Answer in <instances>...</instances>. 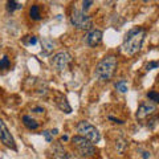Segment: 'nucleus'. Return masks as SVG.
Segmentation results:
<instances>
[{
    "mask_svg": "<svg viewBox=\"0 0 159 159\" xmlns=\"http://www.w3.org/2000/svg\"><path fill=\"white\" fill-rule=\"evenodd\" d=\"M146 37V29L145 28H135L127 33L125 41L122 44V52L127 56H134L137 54L142 48V44Z\"/></svg>",
    "mask_w": 159,
    "mask_h": 159,
    "instance_id": "nucleus-1",
    "label": "nucleus"
},
{
    "mask_svg": "<svg viewBox=\"0 0 159 159\" xmlns=\"http://www.w3.org/2000/svg\"><path fill=\"white\" fill-rule=\"evenodd\" d=\"M117 57L116 56H106L98 62L96 66V77L99 81L107 82L113 77L114 72L117 69Z\"/></svg>",
    "mask_w": 159,
    "mask_h": 159,
    "instance_id": "nucleus-2",
    "label": "nucleus"
},
{
    "mask_svg": "<svg viewBox=\"0 0 159 159\" xmlns=\"http://www.w3.org/2000/svg\"><path fill=\"white\" fill-rule=\"evenodd\" d=\"M72 146L82 158H92L96 154V147L93 146V143L81 135L72 138Z\"/></svg>",
    "mask_w": 159,
    "mask_h": 159,
    "instance_id": "nucleus-3",
    "label": "nucleus"
},
{
    "mask_svg": "<svg viewBox=\"0 0 159 159\" xmlns=\"http://www.w3.org/2000/svg\"><path fill=\"white\" fill-rule=\"evenodd\" d=\"M77 131L80 133V135L88 139V141H90L92 143H97V142H99V139H101V134L97 130V127L93 126L92 123H89L88 121L78 122Z\"/></svg>",
    "mask_w": 159,
    "mask_h": 159,
    "instance_id": "nucleus-4",
    "label": "nucleus"
},
{
    "mask_svg": "<svg viewBox=\"0 0 159 159\" xmlns=\"http://www.w3.org/2000/svg\"><path fill=\"white\" fill-rule=\"evenodd\" d=\"M70 23L73 27H76L77 29H82V31H88L90 29L93 25V21H92V17L88 16L85 12L82 11H73L72 16H70Z\"/></svg>",
    "mask_w": 159,
    "mask_h": 159,
    "instance_id": "nucleus-5",
    "label": "nucleus"
},
{
    "mask_svg": "<svg viewBox=\"0 0 159 159\" xmlns=\"http://www.w3.org/2000/svg\"><path fill=\"white\" fill-rule=\"evenodd\" d=\"M72 62V56L69 52H58L53 56V58L51 60L52 66L56 69L57 72H64L65 69L69 66V64Z\"/></svg>",
    "mask_w": 159,
    "mask_h": 159,
    "instance_id": "nucleus-6",
    "label": "nucleus"
},
{
    "mask_svg": "<svg viewBox=\"0 0 159 159\" xmlns=\"http://www.w3.org/2000/svg\"><path fill=\"white\" fill-rule=\"evenodd\" d=\"M0 141H2L3 145H6L7 147L12 148V150H17L16 142H15L11 131L8 130V127H7L6 123H4L3 119H0Z\"/></svg>",
    "mask_w": 159,
    "mask_h": 159,
    "instance_id": "nucleus-7",
    "label": "nucleus"
},
{
    "mask_svg": "<svg viewBox=\"0 0 159 159\" xmlns=\"http://www.w3.org/2000/svg\"><path fill=\"white\" fill-rule=\"evenodd\" d=\"M157 111V107L151 102H142L137 110V119L138 121H145L150 116Z\"/></svg>",
    "mask_w": 159,
    "mask_h": 159,
    "instance_id": "nucleus-8",
    "label": "nucleus"
},
{
    "mask_svg": "<svg viewBox=\"0 0 159 159\" xmlns=\"http://www.w3.org/2000/svg\"><path fill=\"white\" fill-rule=\"evenodd\" d=\"M102 32L99 29H92L86 34V44L89 47H97L102 41Z\"/></svg>",
    "mask_w": 159,
    "mask_h": 159,
    "instance_id": "nucleus-9",
    "label": "nucleus"
},
{
    "mask_svg": "<svg viewBox=\"0 0 159 159\" xmlns=\"http://www.w3.org/2000/svg\"><path fill=\"white\" fill-rule=\"evenodd\" d=\"M51 157L52 159H72V157L66 152V150L64 148L60 143H54L51 148Z\"/></svg>",
    "mask_w": 159,
    "mask_h": 159,
    "instance_id": "nucleus-10",
    "label": "nucleus"
},
{
    "mask_svg": "<svg viewBox=\"0 0 159 159\" xmlns=\"http://www.w3.org/2000/svg\"><path fill=\"white\" fill-rule=\"evenodd\" d=\"M54 102H56L57 107H58L61 111H64V113H70V111H72V106L69 105L68 98L64 96V94L56 93V101H54Z\"/></svg>",
    "mask_w": 159,
    "mask_h": 159,
    "instance_id": "nucleus-11",
    "label": "nucleus"
},
{
    "mask_svg": "<svg viewBox=\"0 0 159 159\" xmlns=\"http://www.w3.org/2000/svg\"><path fill=\"white\" fill-rule=\"evenodd\" d=\"M23 123H24V126L28 127L29 130H36V129L39 127V122H36L33 118H31L29 116H24L23 118Z\"/></svg>",
    "mask_w": 159,
    "mask_h": 159,
    "instance_id": "nucleus-12",
    "label": "nucleus"
},
{
    "mask_svg": "<svg viewBox=\"0 0 159 159\" xmlns=\"http://www.w3.org/2000/svg\"><path fill=\"white\" fill-rule=\"evenodd\" d=\"M41 44H43V51H41V53H44V54H49V53L53 51V41H52V40L44 39L43 41H41Z\"/></svg>",
    "mask_w": 159,
    "mask_h": 159,
    "instance_id": "nucleus-13",
    "label": "nucleus"
},
{
    "mask_svg": "<svg viewBox=\"0 0 159 159\" xmlns=\"http://www.w3.org/2000/svg\"><path fill=\"white\" fill-rule=\"evenodd\" d=\"M29 16H31V19H33V20L41 19V11H40V7L37 4H34V6L31 7V9H29Z\"/></svg>",
    "mask_w": 159,
    "mask_h": 159,
    "instance_id": "nucleus-14",
    "label": "nucleus"
},
{
    "mask_svg": "<svg viewBox=\"0 0 159 159\" xmlns=\"http://www.w3.org/2000/svg\"><path fill=\"white\" fill-rule=\"evenodd\" d=\"M20 8H23V4L19 3V2H8V3H7V9H8V12H13L15 9H20Z\"/></svg>",
    "mask_w": 159,
    "mask_h": 159,
    "instance_id": "nucleus-15",
    "label": "nucleus"
},
{
    "mask_svg": "<svg viewBox=\"0 0 159 159\" xmlns=\"http://www.w3.org/2000/svg\"><path fill=\"white\" fill-rule=\"evenodd\" d=\"M116 89L117 90H119L121 93H126L129 90V86H127V82L123 81V80H121V81H118L116 84Z\"/></svg>",
    "mask_w": 159,
    "mask_h": 159,
    "instance_id": "nucleus-16",
    "label": "nucleus"
},
{
    "mask_svg": "<svg viewBox=\"0 0 159 159\" xmlns=\"http://www.w3.org/2000/svg\"><path fill=\"white\" fill-rule=\"evenodd\" d=\"M9 66H11V61H9V58L7 56H4V57L0 58V69H2V70L9 69Z\"/></svg>",
    "mask_w": 159,
    "mask_h": 159,
    "instance_id": "nucleus-17",
    "label": "nucleus"
},
{
    "mask_svg": "<svg viewBox=\"0 0 159 159\" xmlns=\"http://www.w3.org/2000/svg\"><path fill=\"white\" fill-rule=\"evenodd\" d=\"M23 43L25 44V45H34V44H37V37H34V36H27L25 39L23 40Z\"/></svg>",
    "mask_w": 159,
    "mask_h": 159,
    "instance_id": "nucleus-18",
    "label": "nucleus"
},
{
    "mask_svg": "<svg viewBox=\"0 0 159 159\" xmlns=\"http://www.w3.org/2000/svg\"><path fill=\"white\" fill-rule=\"evenodd\" d=\"M147 98L148 99H151L152 102H157V103H159V93H157V92H148L147 93Z\"/></svg>",
    "mask_w": 159,
    "mask_h": 159,
    "instance_id": "nucleus-19",
    "label": "nucleus"
},
{
    "mask_svg": "<svg viewBox=\"0 0 159 159\" xmlns=\"http://www.w3.org/2000/svg\"><path fill=\"white\" fill-rule=\"evenodd\" d=\"M159 68V61H151L146 65V70H151V69H155Z\"/></svg>",
    "mask_w": 159,
    "mask_h": 159,
    "instance_id": "nucleus-20",
    "label": "nucleus"
},
{
    "mask_svg": "<svg viewBox=\"0 0 159 159\" xmlns=\"http://www.w3.org/2000/svg\"><path fill=\"white\" fill-rule=\"evenodd\" d=\"M43 135L45 137L47 142H52V137H53V135L51 134V131H47V130H45V131H43Z\"/></svg>",
    "mask_w": 159,
    "mask_h": 159,
    "instance_id": "nucleus-21",
    "label": "nucleus"
},
{
    "mask_svg": "<svg viewBox=\"0 0 159 159\" xmlns=\"http://www.w3.org/2000/svg\"><path fill=\"white\" fill-rule=\"evenodd\" d=\"M93 4V2H82V8L84 9H88Z\"/></svg>",
    "mask_w": 159,
    "mask_h": 159,
    "instance_id": "nucleus-22",
    "label": "nucleus"
},
{
    "mask_svg": "<svg viewBox=\"0 0 159 159\" xmlns=\"http://www.w3.org/2000/svg\"><path fill=\"white\" fill-rule=\"evenodd\" d=\"M109 119H110V121H114V122H116V123H121V125H122V123H123V121H121V119H117V118H114V117H109Z\"/></svg>",
    "mask_w": 159,
    "mask_h": 159,
    "instance_id": "nucleus-23",
    "label": "nucleus"
},
{
    "mask_svg": "<svg viewBox=\"0 0 159 159\" xmlns=\"http://www.w3.org/2000/svg\"><path fill=\"white\" fill-rule=\"evenodd\" d=\"M57 133H58V130H57V129H53V130L51 131V134H52V135H56Z\"/></svg>",
    "mask_w": 159,
    "mask_h": 159,
    "instance_id": "nucleus-24",
    "label": "nucleus"
},
{
    "mask_svg": "<svg viewBox=\"0 0 159 159\" xmlns=\"http://www.w3.org/2000/svg\"><path fill=\"white\" fill-rule=\"evenodd\" d=\"M34 110H36V113H41V111H44V109H41V107H36Z\"/></svg>",
    "mask_w": 159,
    "mask_h": 159,
    "instance_id": "nucleus-25",
    "label": "nucleus"
},
{
    "mask_svg": "<svg viewBox=\"0 0 159 159\" xmlns=\"http://www.w3.org/2000/svg\"><path fill=\"white\" fill-rule=\"evenodd\" d=\"M61 141H62V142H64V141H68V137H66V135H62V137H61Z\"/></svg>",
    "mask_w": 159,
    "mask_h": 159,
    "instance_id": "nucleus-26",
    "label": "nucleus"
}]
</instances>
